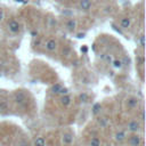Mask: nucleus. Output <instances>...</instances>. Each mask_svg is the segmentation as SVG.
Masks as SVG:
<instances>
[{
	"label": "nucleus",
	"instance_id": "25",
	"mask_svg": "<svg viewBox=\"0 0 146 146\" xmlns=\"http://www.w3.org/2000/svg\"><path fill=\"white\" fill-rule=\"evenodd\" d=\"M140 120L141 121L145 120V114H144V112H141V113H140Z\"/></svg>",
	"mask_w": 146,
	"mask_h": 146
},
{
	"label": "nucleus",
	"instance_id": "27",
	"mask_svg": "<svg viewBox=\"0 0 146 146\" xmlns=\"http://www.w3.org/2000/svg\"><path fill=\"white\" fill-rule=\"evenodd\" d=\"M81 50H82V51H84V52H86V51H87V47H83V48H81Z\"/></svg>",
	"mask_w": 146,
	"mask_h": 146
},
{
	"label": "nucleus",
	"instance_id": "29",
	"mask_svg": "<svg viewBox=\"0 0 146 146\" xmlns=\"http://www.w3.org/2000/svg\"><path fill=\"white\" fill-rule=\"evenodd\" d=\"M77 146H79V145H77Z\"/></svg>",
	"mask_w": 146,
	"mask_h": 146
},
{
	"label": "nucleus",
	"instance_id": "13",
	"mask_svg": "<svg viewBox=\"0 0 146 146\" xmlns=\"http://www.w3.org/2000/svg\"><path fill=\"white\" fill-rule=\"evenodd\" d=\"M66 26H67V29L70 30V31H73V30L75 29V26H77V22H75L74 20H70L66 23Z\"/></svg>",
	"mask_w": 146,
	"mask_h": 146
},
{
	"label": "nucleus",
	"instance_id": "3",
	"mask_svg": "<svg viewBox=\"0 0 146 146\" xmlns=\"http://www.w3.org/2000/svg\"><path fill=\"white\" fill-rule=\"evenodd\" d=\"M129 144H130V146H140V144H141V137L139 136V135L134 134L132 136H130Z\"/></svg>",
	"mask_w": 146,
	"mask_h": 146
},
{
	"label": "nucleus",
	"instance_id": "15",
	"mask_svg": "<svg viewBox=\"0 0 146 146\" xmlns=\"http://www.w3.org/2000/svg\"><path fill=\"white\" fill-rule=\"evenodd\" d=\"M100 110H102V105H100L99 103L94 104V106H93V113L94 114H98L100 112Z\"/></svg>",
	"mask_w": 146,
	"mask_h": 146
},
{
	"label": "nucleus",
	"instance_id": "19",
	"mask_svg": "<svg viewBox=\"0 0 146 146\" xmlns=\"http://www.w3.org/2000/svg\"><path fill=\"white\" fill-rule=\"evenodd\" d=\"M8 110V104L5 100H0V111H7Z\"/></svg>",
	"mask_w": 146,
	"mask_h": 146
},
{
	"label": "nucleus",
	"instance_id": "24",
	"mask_svg": "<svg viewBox=\"0 0 146 146\" xmlns=\"http://www.w3.org/2000/svg\"><path fill=\"white\" fill-rule=\"evenodd\" d=\"M64 54H65L66 56H68V55H70V49H68V48H66V49L64 50Z\"/></svg>",
	"mask_w": 146,
	"mask_h": 146
},
{
	"label": "nucleus",
	"instance_id": "5",
	"mask_svg": "<svg viewBox=\"0 0 146 146\" xmlns=\"http://www.w3.org/2000/svg\"><path fill=\"white\" fill-rule=\"evenodd\" d=\"M125 137H127L125 132L123 131V130H119V131H116L115 136H114V139H115V141H118V143H122L123 140H125Z\"/></svg>",
	"mask_w": 146,
	"mask_h": 146
},
{
	"label": "nucleus",
	"instance_id": "17",
	"mask_svg": "<svg viewBox=\"0 0 146 146\" xmlns=\"http://www.w3.org/2000/svg\"><path fill=\"white\" fill-rule=\"evenodd\" d=\"M62 88H63V87H62V84H61V83H56L55 86H52L51 91H52L54 94H58V93H59V90H61Z\"/></svg>",
	"mask_w": 146,
	"mask_h": 146
},
{
	"label": "nucleus",
	"instance_id": "20",
	"mask_svg": "<svg viewBox=\"0 0 146 146\" xmlns=\"http://www.w3.org/2000/svg\"><path fill=\"white\" fill-rule=\"evenodd\" d=\"M88 95H87L86 93H82L81 95H80V100H82V102H87L88 100Z\"/></svg>",
	"mask_w": 146,
	"mask_h": 146
},
{
	"label": "nucleus",
	"instance_id": "1",
	"mask_svg": "<svg viewBox=\"0 0 146 146\" xmlns=\"http://www.w3.org/2000/svg\"><path fill=\"white\" fill-rule=\"evenodd\" d=\"M14 100H15L18 105H25L27 102V98L24 93L17 91V93H15V95H14Z\"/></svg>",
	"mask_w": 146,
	"mask_h": 146
},
{
	"label": "nucleus",
	"instance_id": "14",
	"mask_svg": "<svg viewBox=\"0 0 146 146\" xmlns=\"http://www.w3.org/2000/svg\"><path fill=\"white\" fill-rule=\"evenodd\" d=\"M107 123H108V120H107V118H99V119H98V124H99L102 128H105V127H106Z\"/></svg>",
	"mask_w": 146,
	"mask_h": 146
},
{
	"label": "nucleus",
	"instance_id": "12",
	"mask_svg": "<svg viewBox=\"0 0 146 146\" xmlns=\"http://www.w3.org/2000/svg\"><path fill=\"white\" fill-rule=\"evenodd\" d=\"M34 146H46V140L43 137H38L34 140Z\"/></svg>",
	"mask_w": 146,
	"mask_h": 146
},
{
	"label": "nucleus",
	"instance_id": "6",
	"mask_svg": "<svg viewBox=\"0 0 146 146\" xmlns=\"http://www.w3.org/2000/svg\"><path fill=\"white\" fill-rule=\"evenodd\" d=\"M62 140H63V144L70 145L73 140V135L71 134V132H65V134L63 135V137H62Z\"/></svg>",
	"mask_w": 146,
	"mask_h": 146
},
{
	"label": "nucleus",
	"instance_id": "23",
	"mask_svg": "<svg viewBox=\"0 0 146 146\" xmlns=\"http://www.w3.org/2000/svg\"><path fill=\"white\" fill-rule=\"evenodd\" d=\"M4 16H5L4 10H2V9H0V22H1V21L4 20Z\"/></svg>",
	"mask_w": 146,
	"mask_h": 146
},
{
	"label": "nucleus",
	"instance_id": "21",
	"mask_svg": "<svg viewBox=\"0 0 146 146\" xmlns=\"http://www.w3.org/2000/svg\"><path fill=\"white\" fill-rule=\"evenodd\" d=\"M139 42H140V47H145V36H144V34L143 35H140V39H139Z\"/></svg>",
	"mask_w": 146,
	"mask_h": 146
},
{
	"label": "nucleus",
	"instance_id": "7",
	"mask_svg": "<svg viewBox=\"0 0 146 146\" xmlns=\"http://www.w3.org/2000/svg\"><path fill=\"white\" fill-rule=\"evenodd\" d=\"M56 41L54 39H49V40L46 41V49L49 50V51H52V50L56 49Z\"/></svg>",
	"mask_w": 146,
	"mask_h": 146
},
{
	"label": "nucleus",
	"instance_id": "22",
	"mask_svg": "<svg viewBox=\"0 0 146 146\" xmlns=\"http://www.w3.org/2000/svg\"><path fill=\"white\" fill-rule=\"evenodd\" d=\"M67 93H68V90L66 88H62L61 90H59V93L58 94H61L62 96H64V95H67Z\"/></svg>",
	"mask_w": 146,
	"mask_h": 146
},
{
	"label": "nucleus",
	"instance_id": "2",
	"mask_svg": "<svg viewBox=\"0 0 146 146\" xmlns=\"http://www.w3.org/2000/svg\"><path fill=\"white\" fill-rule=\"evenodd\" d=\"M128 130H129L130 132H137V131H139V129H140V123L138 122V121H136V120H132V121H130L129 123H128Z\"/></svg>",
	"mask_w": 146,
	"mask_h": 146
},
{
	"label": "nucleus",
	"instance_id": "11",
	"mask_svg": "<svg viewBox=\"0 0 146 146\" xmlns=\"http://www.w3.org/2000/svg\"><path fill=\"white\" fill-rule=\"evenodd\" d=\"M130 18L128 17H123L122 20H121V27H123V29H128V27L130 26Z\"/></svg>",
	"mask_w": 146,
	"mask_h": 146
},
{
	"label": "nucleus",
	"instance_id": "18",
	"mask_svg": "<svg viewBox=\"0 0 146 146\" xmlns=\"http://www.w3.org/2000/svg\"><path fill=\"white\" fill-rule=\"evenodd\" d=\"M122 61L121 59H115V61H113V66L114 68H121L122 67Z\"/></svg>",
	"mask_w": 146,
	"mask_h": 146
},
{
	"label": "nucleus",
	"instance_id": "26",
	"mask_svg": "<svg viewBox=\"0 0 146 146\" xmlns=\"http://www.w3.org/2000/svg\"><path fill=\"white\" fill-rule=\"evenodd\" d=\"M84 35H86V34H84V33H79V34H78V38H79V39L84 38Z\"/></svg>",
	"mask_w": 146,
	"mask_h": 146
},
{
	"label": "nucleus",
	"instance_id": "8",
	"mask_svg": "<svg viewBox=\"0 0 146 146\" xmlns=\"http://www.w3.org/2000/svg\"><path fill=\"white\" fill-rule=\"evenodd\" d=\"M138 103H139V100H138V98H136V97H131V98H129V99H127V105L130 108H135V107L138 105Z\"/></svg>",
	"mask_w": 146,
	"mask_h": 146
},
{
	"label": "nucleus",
	"instance_id": "4",
	"mask_svg": "<svg viewBox=\"0 0 146 146\" xmlns=\"http://www.w3.org/2000/svg\"><path fill=\"white\" fill-rule=\"evenodd\" d=\"M8 29L11 33H17V32L20 31V24H18V22H16V21H10V22L8 23Z\"/></svg>",
	"mask_w": 146,
	"mask_h": 146
},
{
	"label": "nucleus",
	"instance_id": "9",
	"mask_svg": "<svg viewBox=\"0 0 146 146\" xmlns=\"http://www.w3.org/2000/svg\"><path fill=\"white\" fill-rule=\"evenodd\" d=\"M80 7H81V9H82V10H84V11L89 10L90 7H91L90 0H81V1H80Z\"/></svg>",
	"mask_w": 146,
	"mask_h": 146
},
{
	"label": "nucleus",
	"instance_id": "16",
	"mask_svg": "<svg viewBox=\"0 0 146 146\" xmlns=\"http://www.w3.org/2000/svg\"><path fill=\"white\" fill-rule=\"evenodd\" d=\"M90 146H100V139L98 137H94L90 140Z\"/></svg>",
	"mask_w": 146,
	"mask_h": 146
},
{
	"label": "nucleus",
	"instance_id": "28",
	"mask_svg": "<svg viewBox=\"0 0 146 146\" xmlns=\"http://www.w3.org/2000/svg\"><path fill=\"white\" fill-rule=\"evenodd\" d=\"M17 2H25V1H23V0H16Z\"/></svg>",
	"mask_w": 146,
	"mask_h": 146
},
{
	"label": "nucleus",
	"instance_id": "10",
	"mask_svg": "<svg viewBox=\"0 0 146 146\" xmlns=\"http://www.w3.org/2000/svg\"><path fill=\"white\" fill-rule=\"evenodd\" d=\"M61 103L64 105V106H68V105L71 104V97L68 95H64L62 96L61 98Z\"/></svg>",
	"mask_w": 146,
	"mask_h": 146
}]
</instances>
